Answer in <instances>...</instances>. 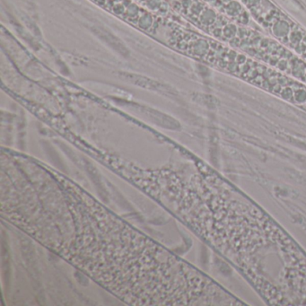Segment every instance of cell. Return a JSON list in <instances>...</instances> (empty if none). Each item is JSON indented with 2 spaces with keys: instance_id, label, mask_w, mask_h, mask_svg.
Returning <instances> with one entry per match:
<instances>
[{
  "instance_id": "3957f363",
  "label": "cell",
  "mask_w": 306,
  "mask_h": 306,
  "mask_svg": "<svg viewBox=\"0 0 306 306\" xmlns=\"http://www.w3.org/2000/svg\"><path fill=\"white\" fill-rule=\"evenodd\" d=\"M123 76L125 78H127L129 82L133 83L138 86H142L144 87V88L147 89H152V90H156V91H165V92H169V88H166V85L156 82L154 80H151L149 78L144 77L141 76H137V75H133V74H127V73H122Z\"/></svg>"
},
{
  "instance_id": "6da1fadb",
  "label": "cell",
  "mask_w": 306,
  "mask_h": 306,
  "mask_svg": "<svg viewBox=\"0 0 306 306\" xmlns=\"http://www.w3.org/2000/svg\"><path fill=\"white\" fill-rule=\"evenodd\" d=\"M93 33L99 38L105 42L107 45H109L111 49L117 51L119 54L121 56L127 57L129 56V50L125 46L124 43L115 35H113L111 33L107 31L106 29L101 28V27H93Z\"/></svg>"
},
{
  "instance_id": "7a4b0ae2",
  "label": "cell",
  "mask_w": 306,
  "mask_h": 306,
  "mask_svg": "<svg viewBox=\"0 0 306 306\" xmlns=\"http://www.w3.org/2000/svg\"><path fill=\"white\" fill-rule=\"evenodd\" d=\"M136 109L138 111H142L150 120H152L155 124L161 126L163 127H166L170 129H177L180 127L179 123L175 120H173L170 116H167L160 111H157L155 110L149 109L147 107L138 106V105L136 106Z\"/></svg>"
}]
</instances>
